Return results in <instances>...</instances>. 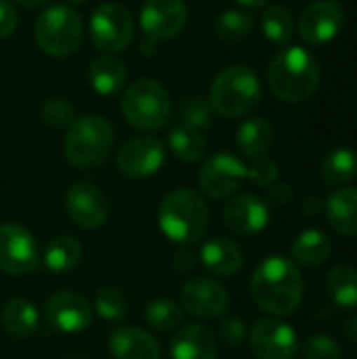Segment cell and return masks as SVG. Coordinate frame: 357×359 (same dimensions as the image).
Here are the masks:
<instances>
[{
  "mask_svg": "<svg viewBox=\"0 0 357 359\" xmlns=\"http://www.w3.org/2000/svg\"><path fill=\"white\" fill-rule=\"evenodd\" d=\"M122 114L139 130H158L170 118V97L160 82L139 78L122 95Z\"/></svg>",
  "mask_w": 357,
  "mask_h": 359,
  "instance_id": "obj_7",
  "label": "cell"
},
{
  "mask_svg": "<svg viewBox=\"0 0 357 359\" xmlns=\"http://www.w3.org/2000/svg\"><path fill=\"white\" fill-rule=\"evenodd\" d=\"M181 307L202 320H217L229 309L227 290L210 278H191L181 288Z\"/></svg>",
  "mask_w": 357,
  "mask_h": 359,
  "instance_id": "obj_17",
  "label": "cell"
},
{
  "mask_svg": "<svg viewBox=\"0 0 357 359\" xmlns=\"http://www.w3.org/2000/svg\"><path fill=\"white\" fill-rule=\"evenodd\" d=\"M15 2H19V4L25 6V8H40V6L48 4L50 0H15Z\"/></svg>",
  "mask_w": 357,
  "mask_h": 359,
  "instance_id": "obj_44",
  "label": "cell"
},
{
  "mask_svg": "<svg viewBox=\"0 0 357 359\" xmlns=\"http://www.w3.org/2000/svg\"><path fill=\"white\" fill-rule=\"evenodd\" d=\"M267 84L278 99L301 103L318 90V59L303 46H286L276 53L267 67Z\"/></svg>",
  "mask_w": 357,
  "mask_h": 359,
  "instance_id": "obj_2",
  "label": "cell"
},
{
  "mask_svg": "<svg viewBox=\"0 0 357 359\" xmlns=\"http://www.w3.org/2000/svg\"><path fill=\"white\" fill-rule=\"evenodd\" d=\"M139 23L151 42L173 40L187 23V4L185 0H145Z\"/></svg>",
  "mask_w": 357,
  "mask_h": 359,
  "instance_id": "obj_11",
  "label": "cell"
},
{
  "mask_svg": "<svg viewBox=\"0 0 357 359\" xmlns=\"http://www.w3.org/2000/svg\"><path fill=\"white\" fill-rule=\"evenodd\" d=\"M208 101L215 114L223 118H242L250 114L261 101L259 76L246 65L225 67L215 78Z\"/></svg>",
  "mask_w": 357,
  "mask_h": 359,
  "instance_id": "obj_5",
  "label": "cell"
},
{
  "mask_svg": "<svg viewBox=\"0 0 357 359\" xmlns=\"http://www.w3.org/2000/svg\"><path fill=\"white\" fill-rule=\"evenodd\" d=\"M166 158L164 143L156 137H135L126 141L116 158L118 170L128 179H147L156 175Z\"/></svg>",
  "mask_w": 357,
  "mask_h": 359,
  "instance_id": "obj_15",
  "label": "cell"
},
{
  "mask_svg": "<svg viewBox=\"0 0 357 359\" xmlns=\"http://www.w3.org/2000/svg\"><path fill=\"white\" fill-rule=\"evenodd\" d=\"M343 332H345V337L349 339V343H351L353 347H357V316L345 322V328H343Z\"/></svg>",
  "mask_w": 357,
  "mask_h": 359,
  "instance_id": "obj_42",
  "label": "cell"
},
{
  "mask_svg": "<svg viewBox=\"0 0 357 359\" xmlns=\"http://www.w3.org/2000/svg\"><path fill=\"white\" fill-rule=\"evenodd\" d=\"M246 179L248 166L231 154H215L202 164L198 172L200 191L210 200L231 198Z\"/></svg>",
  "mask_w": 357,
  "mask_h": 359,
  "instance_id": "obj_9",
  "label": "cell"
},
{
  "mask_svg": "<svg viewBox=\"0 0 357 359\" xmlns=\"http://www.w3.org/2000/svg\"><path fill=\"white\" fill-rule=\"evenodd\" d=\"M250 349L259 359H295L299 351L297 332L282 320H259L250 330Z\"/></svg>",
  "mask_w": 357,
  "mask_h": 359,
  "instance_id": "obj_14",
  "label": "cell"
},
{
  "mask_svg": "<svg viewBox=\"0 0 357 359\" xmlns=\"http://www.w3.org/2000/svg\"><path fill=\"white\" fill-rule=\"evenodd\" d=\"M303 355L305 359H341L343 349L337 339L328 334H316L307 339L303 347Z\"/></svg>",
  "mask_w": 357,
  "mask_h": 359,
  "instance_id": "obj_36",
  "label": "cell"
},
{
  "mask_svg": "<svg viewBox=\"0 0 357 359\" xmlns=\"http://www.w3.org/2000/svg\"><path fill=\"white\" fill-rule=\"evenodd\" d=\"M88 82L95 93L103 97L116 95L126 82V67L116 55L103 53L88 67Z\"/></svg>",
  "mask_w": 357,
  "mask_h": 359,
  "instance_id": "obj_23",
  "label": "cell"
},
{
  "mask_svg": "<svg viewBox=\"0 0 357 359\" xmlns=\"http://www.w3.org/2000/svg\"><path fill=\"white\" fill-rule=\"evenodd\" d=\"M330 299L343 309H357V269L351 265H337L326 278Z\"/></svg>",
  "mask_w": 357,
  "mask_h": 359,
  "instance_id": "obj_30",
  "label": "cell"
},
{
  "mask_svg": "<svg viewBox=\"0 0 357 359\" xmlns=\"http://www.w3.org/2000/svg\"><path fill=\"white\" fill-rule=\"evenodd\" d=\"M215 118V109L210 105V101L202 95H194L189 97L183 105H181V120L183 124H189L198 130L206 128L213 124Z\"/></svg>",
  "mask_w": 357,
  "mask_h": 359,
  "instance_id": "obj_35",
  "label": "cell"
},
{
  "mask_svg": "<svg viewBox=\"0 0 357 359\" xmlns=\"http://www.w3.org/2000/svg\"><path fill=\"white\" fill-rule=\"evenodd\" d=\"M114 149V130L107 120L90 114L76 118L67 133L63 151L72 166L76 168H97L101 166Z\"/></svg>",
  "mask_w": 357,
  "mask_h": 359,
  "instance_id": "obj_4",
  "label": "cell"
},
{
  "mask_svg": "<svg viewBox=\"0 0 357 359\" xmlns=\"http://www.w3.org/2000/svg\"><path fill=\"white\" fill-rule=\"evenodd\" d=\"M208 206L194 189H175L166 194L158 208V225L162 233L181 246L200 242L208 229Z\"/></svg>",
  "mask_w": 357,
  "mask_h": 359,
  "instance_id": "obj_3",
  "label": "cell"
},
{
  "mask_svg": "<svg viewBox=\"0 0 357 359\" xmlns=\"http://www.w3.org/2000/svg\"><path fill=\"white\" fill-rule=\"evenodd\" d=\"M126 309H128V303H126V297L114 288V286H103L99 292H97V299H95V311L107 320V322H118L126 316Z\"/></svg>",
  "mask_w": 357,
  "mask_h": 359,
  "instance_id": "obj_34",
  "label": "cell"
},
{
  "mask_svg": "<svg viewBox=\"0 0 357 359\" xmlns=\"http://www.w3.org/2000/svg\"><path fill=\"white\" fill-rule=\"evenodd\" d=\"M168 147H170V151L175 154L177 160L194 164V162L204 158L206 139H204L202 130L181 122L168 133Z\"/></svg>",
  "mask_w": 357,
  "mask_h": 359,
  "instance_id": "obj_29",
  "label": "cell"
},
{
  "mask_svg": "<svg viewBox=\"0 0 357 359\" xmlns=\"http://www.w3.org/2000/svg\"><path fill=\"white\" fill-rule=\"evenodd\" d=\"M236 2H240L242 6H248V8H259V6H263L267 0H236Z\"/></svg>",
  "mask_w": 357,
  "mask_h": 359,
  "instance_id": "obj_45",
  "label": "cell"
},
{
  "mask_svg": "<svg viewBox=\"0 0 357 359\" xmlns=\"http://www.w3.org/2000/svg\"><path fill=\"white\" fill-rule=\"evenodd\" d=\"M88 34L93 44L107 55L124 50L135 38V19L122 4L107 2L101 4L88 23Z\"/></svg>",
  "mask_w": 357,
  "mask_h": 359,
  "instance_id": "obj_8",
  "label": "cell"
},
{
  "mask_svg": "<svg viewBox=\"0 0 357 359\" xmlns=\"http://www.w3.org/2000/svg\"><path fill=\"white\" fill-rule=\"evenodd\" d=\"M261 25H263L265 38L269 42L278 44V46L288 44L290 38L295 36V17H292V13L286 6H280V4L269 6L263 13Z\"/></svg>",
  "mask_w": 357,
  "mask_h": 359,
  "instance_id": "obj_31",
  "label": "cell"
},
{
  "mask_svg": "<svg viewBox=\"0 0 357 359\" xmlns=\"http://www.w3.org/2000/svg\"><path fill=\"white\" fill-rule=\"evenodd\" d=\"M320 172L328 187H347L357 177V154L349 147L332 149L324 158Z\"/></svg>",
  "mask_w": 357,
  "mask_h": 359,
  "instance_id": "obj_27",
  "label": "cell"
},
{
  "mask_svg": "<svg viewBox=\"0 0 357 359\" xmlns=\"http://www.w3.org/2000/svg\"><path fill=\"white\" fill-rule=\"evenodd\" d=\"M200 261L213 276L231 278L242 269L244 255H242V248L234 240H229V238H213L202 246Z\"/></svg>",
  "mask_w": 357,
  "mask_h": 359,
  "instance_id": "obj_21",
  "label": "cell"
},
{
  "mask_svg": "<svg viewBox=\"0 0 357 359\" xmlns=\"http://www.w3.org/2000/svg\"><path fill=\"white\" fill-rule=\"evenodd\" d=\"M303 208H305V215H318L320 212V202L316 198H307Z\"/></svg>",
  "mask_w": 357,
  "mask_h": 359,
  "instance_id": "obj_43",
  "label": "cell"
},
{
  "mask_svg": "<svg viewBox=\"0 0 357 359\" xmlns=\"http://www.w3.org/2000/svg\"><path fill=\"white\" fill-rule=\"evenodd\" d=\"M236 141L246 158L250 160L265 158L274 145V126L265 118H250L238 128Z\"/></svg>",
  "mask_w": 357,
  "mask_h": 359,
  "instance_id": "obj_25",
  "label": "cell"
},
{
  "mask_svg": "<svg viewBox=\"0 0 357 359\" xmlns=\"http://www.w3.org/2000/svg\"><path fill=\"white\" fill-rule=\"evenodd\" d=\"M38 311L36 307L25 299H11L2 311H0V324L2 328L17 339L32 337L38 330Z\"/></svg>",
  "mask_w": 357,
  "mask_h": 359,
  "instance_id": "obj_26",
  "label": "cell"
},
{
  "mask_svg": "<svg viewBox=\"0 0 357 359\" xmlns=\"http://www.w3.org/2000/svg\"><path fill=\"white\" fill-rule=\"evenodd\" d=\"M82 261V246L72 236H59L44 248V265L53 273H69Z\"/></svg>",
  "mask_w": 357,
  "mask_h": 359,
  "instance_id": "obj_28",
  "label": "cell"
},
{
  "mask_svg": "<svg viewBox=\"0 0 357 359\" xmlns=\"http://www.w3.org/2000/svg\"><path fill=\"white\" fill-rule=\"evenodd\" d=\"M345 25V8L337 0H316L311 2L299 19V36L311 44L320 46L335 40Z\"/></svg>",
  "mask_w": 357,
  "mask_h": 359,
  "instance_id": "obj_12",
  "label": "cell"
},
{
  "mask_svg": "<svg viewBox=\"0 0 357 359\" xmlns=\"http://www.w3.org/2000/svg\"><path fill=\"white\" fill-rule=\"evenodd\" d=\"M65 210L78 227L99 229L109 217V202L97 185L78 181L65 194Z\"/></svg>",
  "mask_w": 357,
  "mask_h": 359,
  "instance_id": "obj_16",
  "label": "cell"
},
{
  "mask_svg": "<svg viewBox=\"0 0 357 359\" xmlns=\"http://www.w3.org/2000/svg\"><path fill=\"white\" fill-rule=\"evenodd\" d=\"M84 25L80 15L67 4L44 8L34 23V38L42 53L50 57H69L80 48Z\"/></svg>",
  "mask_w": 357,
  "mask_h": 359,
  "instance_id": "obj_6",
  "label": "cell"
},
{
  "mask_svg": "<svg viewBox=\"0 0 357 359\" xmlns=\"http://www.w3.org/2000/svg\"><path fill=\"white\" fill-rule=\"evenodd\" d=\"M290 200H292V189H290L288 183H276V185L271 187V191H269V202H271L274 206L282 208V206H286Z\"/></svg>",
  "mask_w": 357,
  "mask_h": 359,
  "instance_id": "obj_41",
  "label": "cell"
},
{
  "mask_svg": "<svg viewBox=\"0 0 357 359\" xmlns=\"http://www.w3.org/2000/svg\"><path fill=\"white\" fill-rule=\"evenodd\" d=\"M280 177V168L274 160L269 158H259L252 162V166L248 168V179L259 185V187H269L278 181Z\"/></svg>",
  "mask_w": 357,
  "mask_h": 359,
  "instance_id": "obj_38",
  "label": "cell"
},
{
  "mask_svg": "<svg viewBox=\"0 0 357 359\" xmlns=\"http://www.w3.org/2000/svg\"><path fill=\"white\" fill-rule=\"evenodd\" d=\"M19 17L15 6L8 0H0V40L13 36V32L17 29Z\"/></svg>",
  "mask_w": 357,
  "mask_h": 359,
  "instance_id": "obj_40",
  "label": "cell"
},
{
  "mask_svg": "<svg viewBox=\"0 0 357 359\" xmlns=\"http://www.w3.org/2000/svg\"><path fill=\"white\" fill-rule=\"evenodd\" d=\"M252 25H255V19L244 13V11H236V8H229L225 13H221L215 21V32L221 40L225 42H240L244 40L246 36H250L252 32Z\"/></svg>",
  "mask_w": 357,
  "mask_h": 359,
  "instance_id": "obj_33",
  "label": "cell"
},
{
  "mask_svg": "<svg viewBox=\"0 0 357 359\" xmlns=\"http://www.w3.org/2000/svg\"><path fill=\"white\" fill-rule=\"evenodd\" d=\"M46 322L63 332V334H78L86 330L93 322V307L86 297L74 290H61L48 297L44 305Z\"/></svg>",
  "mask_w": 357,
  "mask_h": 359,
  "instance_id": "obj_13",
  "label": "cell"
},
{
  "mask_svg": "<svg viewBox=\"0 0 357 359\" xmlns=\"http://www.w3.org/2000/svg\"><path fill=\"white\" fill-rule=\"evenodd\" d=\"M292 263L303 267H320L332 255L330 238L320 229H307L299 233L292 242Z\"/></svg>",
  "mask_w": 357,
  "mask_h": 359,
  "instance_id": "obj_24",
  "label": "cell"
},
{
  "mask_svg": "<svg viewBox=\"0 0 357 359\" xmlns=\"http://www.w3.org/2000/svg\"><path fill=\"white\" fill-rule=\"evenodd\" d=\"M223 221L238 236H257L269 223V206L252 194L234 196L223 208Z\"/></svg>",
  "mask_w": 357,
  "mask_h": 359,
  "instance_id": "obj_18",
  "label": "cell"
},
{
  "mask_svg": "<svg viewBox=\"0 0 357 359\" xmlns=\"http://www.w3.org/2000/svg\"><path fill=\"white\" fill-rule=\"evenodd\" d=\"M109 351L116 359H160L158 341L135 326L116 328L109 337Z\"/></svg>",
  "mask_w": 357,
  "mask_h": 359,
  "instance_id": "obj_20",
  "label": "cell"
},
{
  "mask_svg": "<svg viewBox=\"0 0 357 359\" xmlns=\"http://www.w3.org/2000/svg\"><path fill=\"white\" fill-rule=\"evenodd\" d=\"M145 322L160 332L175 330L183 324V307L168 299H156L145 307Z\"/></svg>",
  "mask_w": 357,
  "mask_h": 359,
  "instance_id": "obj_32",
  "label": "cell"
},
{
  "mask_svg": "<svg viewBox=\"0 0 357 359\" xmlns=\"http://www.w3.org/2000/svg\"><path fill=\"white\" fill-rule=\"evenodd\" d=\"M170 359H217L215 334L202 324H187L170 341Z\"/></svg>",
  "mask_w": 357,
  "mask_h": 359,
  "instance_id": "obj_19",
  "label": "cell"
},
{
  "mask_svg": "<svg viewBox=\"0 0 357 359\" xmlns=\"http://www.w3.org/2000/svg\"><path fill=\"white\" fill-rule=\"evenodd\" d=\"M303 276L286 257H267L250 278L252 301L274 318L292 316L303 301Z\"/></svg>",
  "mask_w": 357,
  "mask_h": 359,
  "instance_id": "obj_1",
  "label": "cell"
},
{
  "mask_svg": "<svg viewBox=\"0 0 357 359\" xmlns=\"http://www.w3.org/2000/svg\"><path fill=\"white\" fill-rule=\"evenodd\" d=\"M38 267L34 236L19 223L0 225V269L11 276H27Z\"/></svg>",
  "mask_w": 357,
  "mask_h": 359,
  "instance_id": "obj_10",
  "label": "cell"
},
{
  "mask_svg": "<svg viewBox=\"0 0 357 359\" xmlns=\"http://www.w3.org/2000/svg\"><path fill=\"white\" fill-rule=\"evenodd\" d=\"M65 2H69V4H82V2H86V0H65Z\"/></svg>",
  "mask_w": 357,
  "mask_h": 359,
  "instance_id": "obj_46",
  "label": "cell"
},
{
  "mask_svg": "<svg viewBox=\"0 0 357 359\" xmlns=\"http://www.w3.org/2000/svg\"><path fill=\"white\" fill-rule=\"evenodd\" d=\"M324 210L337 233L357 238V187H339L328 196Z\"/></svg>",
  "mask_w": 357,
  "mask_h": 359,
  "instance_id": "obj_22",
  "label": "cell"
},
{
  "mask_svg": "<svg viewBox=\"0 0 357 359\" xmlns=\"http://www.w3.org/2000/svg\"><path fill=\"white\" fill-rule=\"evenodd\" d=\"M42 120L53 128H69L74 118V105L65 99H50L42 107Z\"/></svg>",
  "mask_w": 357,
  "mask_h": 359,
  "instance_id": "obj_37",
  "label": "cell"
},
{
  "mask_svg": "<svg viewBox=\"0 0 357 359\" xmlns=\"http://www.w3.org/2000/svg\"><path fill=\"white\" fill-rule=\"evenodd\" d=\"M219 337L227 347H240L246 339V324L240 318H225L219 326Z\"/></svg>",
  "mask_w": 357,
  "mask_h": 359,
  "instance_id": "obj_39",
  "label": "cell"
}]
</instances>
